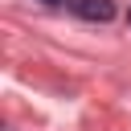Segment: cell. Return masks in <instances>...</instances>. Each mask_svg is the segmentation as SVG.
I'll list each match as a JSON object with an SVG mask.
<instances>
[{"mask_svg":"<svg viewBox=\"0 0 131 131\" xmlns=\"http://www.w3.org/2000/svg\"><path fill=\"white\" fill-rule=\"evenodd\" d=\"M70 8H74L82 20H111V16H115V4H111V0H70Z\"/></svg>","mask_w":131,"mask_h":131,"instance_id":"obj_1","label":"cell"},{"mask_svg":"<svg viewBox=\"0 0 131 131\" xmlns=\"http://www.w3.org/2000/svg\"><path fill=\"white\" fill-rule=\"evenodd\" d=\"M45 4H61V0H45Z\"/></svg>","mask_w":131,"mask_h":131,"instance_id":"obj_2","label":"cell"},{"mask_svg":"<svg viewBox=\"0 0 131 131\" xmlns=\"http://www.w3.org/2000/svg\"><path fill=\"white\" fill-rule=\"evenodd\" d=\"M127 25H131V12H127Z\"/></svg>","mask_w":131,"mask_h":131,"instance_id":"obj_3","label":"cell"}]
</instances>
